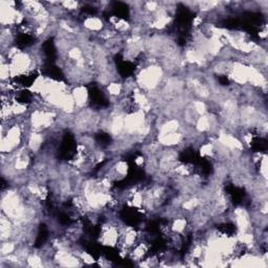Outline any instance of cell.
I'll list each match as a JSON object with an SVG mask.
<instances>
[{
    "instance_id": "obj_2",
    "label": "cell",
    "mask_w": 268,
    "mask_h": 268,
    "mask_svg": "<svg viewBox=\"0 0 268 268\" xmlns=\"http://www.w3.org/2000/svg\"><path fill=\"white\" fill-rule=\"evenodd\" d=\"M83 26L87 32L97 33V34H100L106 27L104 24L103 19L98 18L96 16H92V15L86 16L83 19Z\"/></svg>"
},
{
    "instance_id": "obj_3",
    "label": "cell",
    "mask_w": 268,
    "mask_h": 268,
    "mask_svg": "<svg viewBox=\"0 0 268 268\" xmlns=\"http://www.w3.org/2000/svg\"><path fill=\"white\" fill-rule=\"evenodd\" d=\"M106 88L109 95L112 97H120L124 92V84L117 81L110 82L106 86Z\"/></svg>"
},
{
    "instance_id": "obj_1",
    "label": "cell",
    "mask_w": 268,
    "mask_h": 268,
    "mask_svg": "<svg viewBox=\"0 0 268 268\" xmlns=\"http://www.w3.org/2000/svg\"><path fill=\"white\" fill-rule=\"evenodd\" d=\"M72 95L74 97V101L76 103L77 108L83 109L88 104L89 92H88V89L86 86L76 85L75 88L72 90Z\"/></svg>"
}]
</instances>
